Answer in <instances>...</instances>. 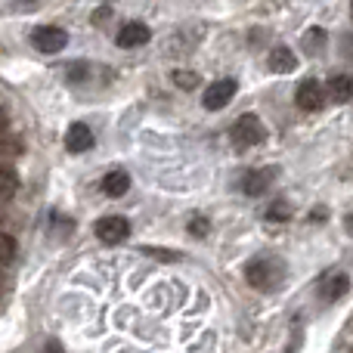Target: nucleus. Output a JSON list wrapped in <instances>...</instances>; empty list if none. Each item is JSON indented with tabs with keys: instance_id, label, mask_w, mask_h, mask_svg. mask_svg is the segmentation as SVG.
Instances as JSON below:
<instances>
[{
	"instance_id": "nucleus-7",
	"label": "nucleus",
	"mask_w": 353,
	"mask_h": 353,
	"mask_svg": "<svg viewBox=\"0 0 353 353\" xmlns=\"http://www.w3.org/2000/svg\"><path fill=\"white\" fill-rule=\"evenodd\" d=\"M149 37H152V31H149L146 22H124L121 28H118L115 34V43L124 50H134V47H143V43H149Z\"/></svg>"
},
{
	"instance_id": "nucleus-1",
	"label": "nucleus",
	"mask_w": 353,
	"mask_h": 353,
	"mask_svg": "<svg viewBox=\"0 0 353 353\" xmlns=\"http://www.w3.org/2000/svg\"><path fill=\"white\" fill-rule=\"evenodd\" d=\"M288 270L285 263L279 261V257H254V261L245 263V282H248L251 288H257V292L263 294H273L282 288V282H285Z\"/></svg>"
},
{
	"instance_id": "nucleus-12",
	"label": "nucleus",
	"mask_w": 353,
	"mask_h": 353,
	"mask_svg": "<svg viewBox=\"0 0 353 353\" xmlns=\"http://www.w3.org/2000/svg\"><path fill=\"white\" fill-rule=\"evenodd\" d=\"M325 97H329L332 103H347L353 97V78L350 74H332L329 87H325Z\"/></svg>"
},
{
	"instance_id": "nucleus-6",
	"label": "nucleus",
	"mask_w": 353,
	"mask_h": 353,
	"mask_svg": "<svg viewBox=\"0 0 353 353\" xmlns=\"http://www.w3.org/2000/svg\"><path fill=\"white\" fill-rule=\"evenodd\" d=\"M31 43H34L41 53H59L68 43V34L62 28H56V25H37V28L31 31Z\"/></svg>"
},
{
	"instance_id": "nucleus-22",
	"label": "nucleus",
	"mask_w": 353,
	"mask_h": 353,
	"mask_svg": "<svg viewBox=\"0 0 353 353\" xmlns=\"http://www.w3.org/2000/svg\"><path fill=\"white\" fill-rule=\"evenodd\" d=\"M0 130H10V118H6L3 109H0Z\"/></svg>"
},
{
	"instance_id": "nucleus-21",
	"label": "nucleus",
	"mask_w": 353,
	"mask_h": 353,
	"mask_svg": "<svg viewBox=\"0 0 353 353\" xmlns=\"http://www.w3.org/2000/svg\"><path fill=\"white\" fill-rule=\"evenodd\" d=\"M341 50H344V56L353 62V34H344V41H341Z\"/></svg>"
},
{
	"instance_id": "nucleus-8",
	"label": "nucleus",
	"mask_w": 353,
	"mask_h": 353,
	"mask_svg": "<svg viewBox=\"0 0 353 353\" xmlns=\"http://www.w3.org/2000/svg\"><path fill=\"white\" fill-rule=\"evenodd\" d=\"M347 292H350V276L347 273H332V276H325V279L319 282V298H323L325 304L341 301Z\"/></svg>"
},
{
	"instance_id": "nucleus-17",
	"label": "nucleus",
	"mask_w": 353,
	"mask_h": 353,
	"mask_svg": "<svg viewBox=\"0 0 353 353\" xmlns=\"http://www.w3.org/2000/svg\"><path fill=\"white\" fill-rule=\"evenodd\" d=\"M22 149V143L16 140V137L10 134V130H0V155H10V152H19Z\"/></svg>"
},
{
	"instance_id": "nucleus-4",
	"label": "nucleus",
	"mask_w": 353,
	"mask_h": 353,
	"mask_svg": "<svg viewBox=\"0 0 353 353\" xmlns=\"http://www.w3.org/2000/svg\"><path fill=\"white\" fill-rule=\"evenodd\" d=\"M294 103L304 112H319L325 105V87L316 78H304L298 84V90H294Z\"/></svg>"
},
{
	"instance_id": "nucleus-13",
	"label": "nucleus",
	"mask_w": 353,
	"mask_h": 353,
	"mask_svg": "<svg viewBox=\"0 0 353 353\" xmlns=\"http://www.w3.org/2000/svg\"><path fill=\"white\" fill-rule=\"evenodd\" d=\"M128 189H130V174L128 171H109L103 176V192L109 195V199H121Z\"/></svg>"
},
{
	"instance_id": "nucleus-14",
	"label": "nucleus",
	"mask_w": 353,
	"mask_h": 353,
	"mask_svg": "<svg viewBox=\"0 0 353 353\" xmlns=\"http://www.w3.org/2000/svg\"><path fill=\"white\" fill-rule=\"evenodd\" d=\"M325 41H329V37H325L323 28H310L304 34V41H301V47H304V53L316 56V53H323V50H325Z\"/></svg>"
},
{
	"instance_id": "nucleus-3",
	"label": "nucleus",
	"mask_w": 353,
	"mask_h": 353,
	"mask_svg": "<svg viewBox=\"0 0 353 353\" xmlns=\"http://www.w3.org/2000/svg\"><path fill=\"white\" fill-rule=\"evenodd\" d=\"M97 239L103 245H121L124 239L130 236V220L121 217V214H109V217H99L97 226H93Z\"/></svg>"
},
{
	"instance_id": "nucleus-11",
	"label": "nucleus",
	"mask_w": 353,
	"mask_h": 353,
	"mask_svg": "<svg viewBox=\"0 0 353 353\" xmlns=\"http://www.w3.org/2000/svg\"><path fill=\"white\" fill-rule=\"evenodd\" d=\"M267 65H270V72H276V74H288L298 68V59H294V53L288 47H273Z\"/></svg>"
},
{
	"instance_id": "nucleus-18",
	"label": "nucleus",
	"mask_w": 353,
	"mask_h": 353,
	"mask_svg": "<svg viewBox=\"0 0 353 353\" xmlns=\"http://www.w3.org/2000/svg\"><path fill=\"white\" fill-rule=\"evenodd\" d=\"M174 84L180 87V90H192V87L199 84V74L195 72H174Z\"/></svg>"
},
{
	"instance_id": "nucleus-24",
	"label": "nucleus",
	"mask_w": 353,
	"mask_h": 353,
	"mask_svg": "<svg viewBox=\"0 0 353 353\" xmlns=\"http://www.w3.org/2000/svg\"><path fill=\"white\" fill-rule=\"evenodd\" d=\"M0 288H3V270H0Z\"/></svg>"
},
{
	"instance_id": "nucleus-19",
	"label": "nucleus",
	"mask_w": 353,
	"mask_h": 353,
	"mask_svg": "<svg viewBox=\"0 0 353 353\" xmlns=\"http://www.w3.org/2000/svg\"><path fill=\"white\" fill-rule=\"evenodd\" d=\"M208 230H211V223H208L205 217H192V223H189V232H192L195 239H205Z\"/></svg>"
},
{
	"instance_id": "nucleus-5",
	"label": "nucleus",
	"mask_w": 353,
	"mask_h": 353,
	"mask_svg": "<svg viewBox=\"0 0 353 353\" xmlns=\"http://www.w3.org/2000/svg\"><path fill=\"white\" fill-rule=\"evenodd\" d=\"M236 90H239V81L236 78H220V81H214V84L205 90L201 103H205L208 112H217V109H223V105H230V99L236 97Z\"/></svg>"
},
{
	"instance_id": "nucleus-9",
	"label": "nucleus",
	"mask_w": 353,
	"mask_h": 353,
	"mask_svg": "<svg viewBox=\"0 0 353 353\" xmlns=\"http://www.w3.org/2000/svg\"><path fill=\"white\" fill-rule=\"evenodd\" d=\"M276 168H263V171H248L242 176V192L251 195V199H257V195H263L270 189V183L276 180Z\"/></svg>"
},
{
	"instance_id": "nucleus-10",
	"label": "nucleus",
	"mask_w": 353,
	"mask_h": 353,
	"mask_svg": "<svg viewBox=\"0 0 353 353\" xmlns=\"http://www.w3.org/2000/svg\"><path fill=\"white\" fill-rule=\"evenodd\" d=\"M65 149L72 155H81V152H87V149H93V130L87 128V124L74 121L65 134Z\"/></svg>"
},
{
	"instance_id": "nucleus-15",
	"label": "nucleus",
	"mask_w": 353,
	"mask_h": 353,
	"mask_svg": "<svg viewBox=\"0 0 353 353\" xmlns=\"http://www.w3.org/2000/svg\"><path fill=\"white\" fill-rule=\"evenodd\" d=\"M19 189V176L10 168H0V201H10Z\"/></svg>"
},
{
	"instance_id": "nucleus-23",
	"label": "nucleus",
	"mask_w": 353,
	"mask_h": 353,
	"mask_svg": "<svg viewBox=\"0 0 353 353\" xmlns=\"http://www.w3.org/2000/svg\"><path fill=\"white\" fill-rule=\"evenodd\" d=\"M344 230H347V232H350V236H353V211L347 214V217H344Z\"/></svg>"
},
{
	"instance_id": "nucleus-16",
	"label": "nucleus",
	"mask_w": 353,
	"mask_h": 353,
	"mask_svg": "<svg viewBox=\"0 0 353 353\" xmlns=\"http://www.w3.org/2000/svg\"><path fill=\"white\" fill-rule=\"evenodd\" d=\"M16 261V239L0 232V267H10Z\"/></svg>"
},
{
	"instance_id": "nucleus-20",
	"label": "nucleus",
	"mask_w": 353,
	"mask_h": 353,
	"mask_svg": "<svg viewBox=\"0 0 353 353\" xmlns=\"http://www.w3.org/2000/svg\"><path fill=\"white\" fill-rule=\"evenodd\" d=\"M288 214H292V211H288L285 201H273V205H270V211H267V217L270 220H288Z\"/></svg>"
},
{
	"instance_id": "nucleus-2",
	"label": "nucleus",
	"mask_w": 353,
	"mask_h": 353,
	"mask_svg": "<svg viewBox=\"0 0 353 353\" xmlns=\"http://www.w3.org/2000/svg\"><path fill=\"white\" fill-rule=\"evenodd\" d=\"M267 140V128L257 115H242L236 124H232V146L236 149H251V146H261Z\"/></svg>"
}]
</instances>
